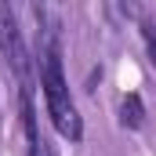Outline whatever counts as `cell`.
Masks as SVG:
<instances>
[{"label": "cell", "instance_id": "cell-1", "mask_svg": "<svg viewBox=\"0 0 156 156\" xmlns=\"http://www.w3.org/2000/svg\"><path fill=\"white\" fill-rule=\"evenodd\" d=\"M44 55V69H40V83H44V98H47V116L55 123V131L69 142H80L83 138V120L76 113V102L66 87V76H62V51L55 40H44L40 47Z\"/></svg>", "mask_w": 156, "mask_h": 156}, {"label": "cell", "instance_id": "cell-2", "mask_svg": "<svg viewBox=\"0 0 156 156\" xmlns=\"http://www.w3.org/2000/svg\"><path fill=\"white\" fill-rule=\"evenodd\" d=\"M0 51H4L7 66L15 69V76L22 80V91H29V83H33V58H29V47L22 40V29H18V18H15L11 4H0Z\"/></svg>", "mask_w": 156, "mask_h": 156}, {"label": "cell", "instance_id": "cell-3", "mask_svg": "<svg viewBox=\"0 0 156 156\" xmlns=\"http://www.w3.org/2000/svg\"><path fill=\"white\" fill-rule=\"evenodd\" d=\"M22 127H26V142H29V156H51L44 134H40V123H37V109H33V94L22 91Z\"/></svg>", "mask_w": 156, "mask_h": 156}, {"label": "cell", "instance_id": "cell-4", "mask_svg": "<svg viewBox=\"0 0 156 156\" xmlns=\"http://www.w3.org/2000/svg\"><path fill=\"white\" fill-rule=\"evenodd\" d=\"M120 123L127 127V131H138V127H145V102H142V94H123V102H120Z\"/></svg>", "mask_w": 156, "mask_h": 156}, {"label": "cell", "instance_id": "cell-5", "mask_svg": "<svg viewBox=\"0 0 156 156\" xmlns=\"http://www.w3.org/2000/svg\"><path fill=\"white\" fill-rule=\"evenodd\" d=\"M145 44H149V66L156 69V26H145Z\"/></svg>", "mask_w": 156, "mask_h": 156}]
</instances>
